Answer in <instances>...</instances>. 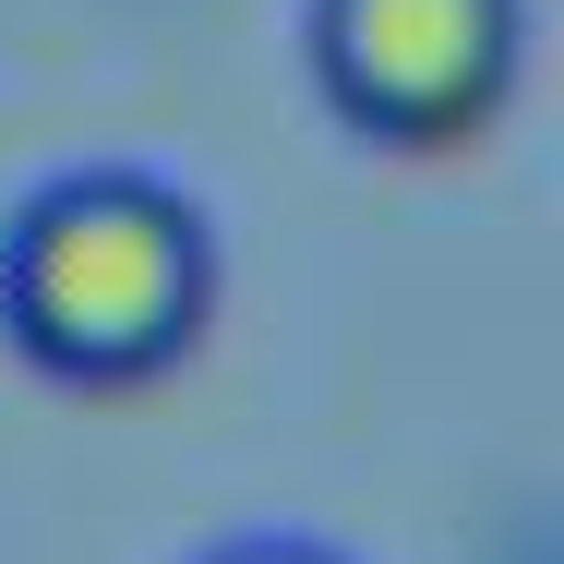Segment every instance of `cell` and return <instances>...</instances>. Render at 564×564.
Segmentation results:
<instances>
[{"instance_id": "obj_2", "label": "cell", "mask_w": 564, "mask_h": 564, "mask_svg": "<svg viewBox=\"0 0 564 564\" xmlns=\"http://www.w3.org/2000/svg\"><path fill=\"white\" fill-rule=\"evenodd\" d=\"M301 61L360 144L456 156L529 73V0H301Z\"/></svg>"}, {"instance_id": "obj_3", "label": "cell", "mask_w": 564, "mask_h": 564, "mask_svg": "<svg viewBox=\"0 0 564 564\" xmlns=\"http://www.w3.org/2000/svg\"><path fill=\"white\" fill-rule=\"evenodd\" d=\"M193 564H348L337 541H313V529H240V541H217V553Z\"/></svg>"}, {"instance_id": "obj_1", "label": "cell", "mask_w": 564, "mask_h": 564, "mask_svg": "<svg viewBox=\"0 0 564 564\" xmlns=\"http://www.w3.org/2000/svg\"><path fill=\"white\" fill-rule=\"evenodd\" d=\"M217 325V217L144 156H73L0 217V337L48 384H156Z\"/></svg>"}]
</instances>
